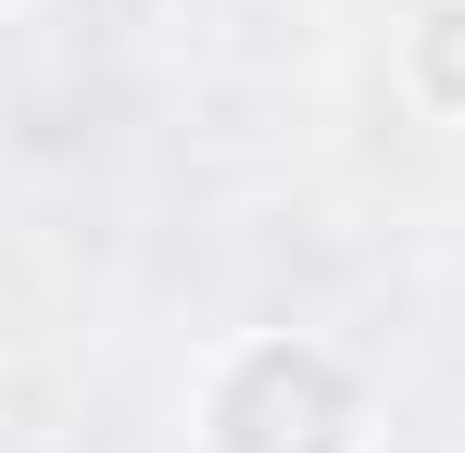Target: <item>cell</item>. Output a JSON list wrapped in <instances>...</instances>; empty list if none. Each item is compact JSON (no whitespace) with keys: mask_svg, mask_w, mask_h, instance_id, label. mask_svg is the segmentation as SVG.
<instances>
[{"mask_svg":"<svg viewBox=\"0 0 465 453\" xmlns=\"http://www.w3.org/2000/svg\"><path fill=\"white\" fill-rule=\"evenodd\" d=\"M214 453H365V390L314 340H252L214 378Z\"/></svg>","mask_w":465,"mask_h":453,"instance_id":"obj_1","label":"cell"},{"mask_svg":"<svg viewBox=\"0 0 465 453\" xmlns=\"http://www.w3.org/2000/svg\"><path fill=\"white\" fill-rule=\"evenodd\" d=\"M402 76H415V101H440V114H465V0H440V13H415V38H402Z\"/></svg>","mask_w":465,"mask_h":453,"instance_id":"obj_2","label":"cell"}]
</instances>
